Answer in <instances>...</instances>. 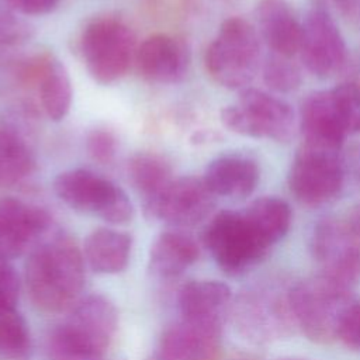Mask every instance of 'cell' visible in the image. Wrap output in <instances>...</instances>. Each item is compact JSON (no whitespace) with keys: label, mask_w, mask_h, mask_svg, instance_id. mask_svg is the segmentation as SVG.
<instances>
[{"label":"cell","mask_w":360,"mask_h":360,"mask_svg":"<svg viewBox=\"0 0 360 360\" xmlns=\"http://www.w3.org/2000/svg\"><path fill=\"white\" fill-rule=\"evenodd\" d=\"M25 283L39 309L60 312L69 308L84 285L83 256L77 245L62 233L38 243L25 263Z\"/></svg>","instance_id":"1"},{"label":"cell","mask_w":360,"mask_h":360,"mask_svg":"<svg viewBox=\"0 0 360 360\" xmlns=\"http://www.w3.org/2000/svg\"><path fill=\"white\" fill-rule=\"evenodd\" d=\"M118 323L114 304L103 295L80 301L48 336L49 360H97L110 346Z\"/></svg>","instance_id":"2"},{"label":"cell","mask_w":360,"mask_h":360,"mask_svg":"<svg viewBox=\"0 0 360 360\" xmlns=\"http://www.w3.org/2000/svg\"><path fill=\"white\" fill-rule=\"evenodd\" d=\"M259 62V32L242 17H231L221 24L204 56L208 75L231 90L246 89L257 73Z\"/></svg>","instance_id":"3"},{"label":"cell","mask_w":360,"mask_h":360,"mask_svg":"<svg viewBox=\"0 0 360 360\" xmlns=\"http://www.w3.org/2000/svg\"><path fill=\"white\" fill-rule=\"evenodd\" d=\"M80 53L89 75L101 84L120 80L135 60V35L120 18L98 17L80 37Z\"/></svg>","instance_id":"4"},{"label":"cell","mask_w":360,"mask_h":360,"mask_svg":"<svg viewBox=\"0 0 360 360\" xmlns=\"http://www.w3.org/2000/svg\"><path fill=\"white\" fill-rule=\"evenodd\" d=\"M60 201L77 212L96 215L121 225L134 218V205L127 193L111 180L87 169H69L53 180Z\"/></svg>","instance_id":"5"},{"label":"cell","mask_w":360,"mask_h":360,"mask_svg":"<svg viewBox=\"0 0 360 360\" xmlns=\"http://www.w3.org/2000/svg\"><path fill=\"white\" fill-rule=\"evenodd\" d=\"M290 314L308 339L328 343L338 339L342 314L352 294L339 290L318 274L295 283L287 292Z\"/></svg>","instance_id":"6"},{"label":"cell","mask_w":360,"mask_h":360,"mask_svg":"<svg viewBox=\"0 0 360 360\" xmlns=\"http://www.w3.org/2000/svg\"><path fill=\"white\" fill-rule=\"evenodd\" d=\"M221 121L235 134L284 142L292 134L294 111L284 100L246 87L236 103L221 110Z\"/></svg>","instance_id":"7"},{"label":"cell","mask_w":360,"mask_h":360,"mask_svg":"<svg viewBox=\"0 0 360 360\" xmlns=\"http://www.w3.org/2000/svg\"><path fill=\"white\" fill-rule=\"evenodd\" d=\"M202 239L215 263L231 276L259 264L270 250L253 232L242 211L224 210L215 214L205 226Z\"/></svg>","instance_id":"8"},{"label":"cell","mask_w":360,"mask_h":360,"mask_svg":"<svg viewBox=\"0 0 360 360\" xmlns=\"http://www.w3.org/2000/svg\"><path fill=\"white\" fill-rule=\"evenodd\" d=\"M311 253L319 264L318 276L352 294L360 283V238L346 221L323 218L314 226Z\"/></svg>","instance_id":"9"},{"label":"cell","mask_w":360,"mask_h":360,"mask_svg":"<svg viewBox=\"0 0 360 360\" xmlns=\"http://www.w3.org/2000/svg\"><path fill=\"white\" fill-rule=\"evenodd\" d=\"M340 150L301 145L288 172L291 194L305 205H321L335 198L343 186Z\"/></svg>","instance_id":"10"},{"label":"cell","mask_w":360,"mask_h":360,"mask_svg":"<svg viewBox=\"0 0 360 360\" xmlns=\"http://www.w3.org/2000/svg\"><path fill=\"white\" fill-rule=\"evenodd\" d=\"M301 25L298 53L305 68L322 79L339 73L347 62V46L322 0H314Z\"/></svg>","instance_id":"11"},{"label":"cell","mask_w":360,"mask_h":360,"mask_svg":"<svg viewBox=\"0 0 360 360\" xmlns=\"http://www.w3.org/2000/svg\"><path fill=\"white\" fill-rule=\"evenodd\" d=\"M215 195L202 179L186 176L173 179L149 204L143 205L148 217L177 226L201 222L214 208Z\"/></svg>","instance_id":"12"},{"label":"cell","mask_w":360,"mask_h":360,"mask_svg":"<svg viewBox=\"0 0 360 360\" xmlns=\"http://www.w3.org/2000/svg\"><path fill=\"white\" fill-rule=\"evenodd\" d=\"M49 224L45 210L14 197L0 198V262L21 256Z\"/></svg>","instance_id":"13"},{"label":"cell","mask_w":360,"mask_h":360,"mask_svg":"<svg viewBox=\"0 0 360 360\" xmlns=\"http://www.w3.org/2000/svg\"><path fill=\"white\" fill-rule=\"evenodd\" d=\"M221 345V321L181 319L167 328L153 360H211Z\"/></svg>","instance_id":"14"},{"label":"cell","mask_w":360,"mask_h":360,"mask_svg":"<svg viewBox=\"0 0 360 360\" xmlns=\"http://www.w3.org/2000/svg\"><path fill=\"white\" fill-rule=\"evenodd\" d=\"M135 62L143 79L159 84L177 83L187 73L190 51L173 35L155 34L136 49Z\"/></svg>","instance_id":"15"},{"label":"cell","mask_w":360,"mask_h":360,"mask_svg":"<svg viewBox=\"0 0 360 360\" xmlns=\"http://www.w3.org/2000/svg\"><path fill=\"white\" fill-rule=\"evenodd\" d=\"M300 128L304 145L340 150L347 132L340 120L332 89L312 91L302 100Z\"/></svg>","instance_id":"16"},{"label":"cell","mask_w":360,"mask_h":360,"mask_svg":"<svg viewBox=\"0 0 360 360\" xmlns=\"http://www.w3.org/2000/svg\"><path fill=\"white\" fill-rule=\"evenodd\" d=\"M259 34L271 53L292 58L301 42V21L287 0H260L256 6Z\"/></svg>","instance_id":"17"},{"label":"cell","mask_w":360,"mask_h":360,"mask_svg":"<svg viewBox=\"0 0 360 360\" xmlns=\"http://www.w3.org/2000/svg\"><path fill=\"white\" fill-rule=\"evenodd\" d=\"M256 160L243 153H226L210 162L204 183L214 195L243 198L253 193L259 183Z\"/></svg>","instance_id":"18"},{"label":"cell","mask_w":360,"mask_h":360,"mask_svg":"<svg viewBox=\"0 0 360 360\" xmlns=\"http://www.w3.org/2000/svg\"><path fill=\"white\" fill-rule=\"evenodd\" d=\"M39 101L42 110L52 121H62L72 105V82L65 65L52 55H45L34 60Z\"/></svg>","instance_id":"19"},{"label":"cell","mask_w":360,"mask_h":360,"mask_svg":"<svg viewBox=\"0 0 360 360\" xmlns=\"http://www.w3.org/2000/svg\"><path fill=\"white\" fill-rule=\"evenodd\" d=\"M197 259L198 246L188 235L166 231L150 246L149 269L158 277L172 278L181 274Z\"/></svg>","instance_id":"20"},{"label":"cell","mask_w":360,"mask_h":360,"mask_svg":"<svg viewBox=\"0 0 360 360\" xmlns=\"http://www.w3.org/2000/svg\"><path fill=\"white\" fill-rule=\"evenodd\" d=\"M231 300V288L218 280H194L184 284L179 294L183 319L219 321Z\"/></svg>","instance_id":"21"},{"label":"cell","mask_w":360,"mask_h":360,"mask_svg":"<svg viewBox=\"0 0 360 360\" xmlns=\"http://www.w3.org/2000/svg\"><path fill=\"white\" fill-rule=\"evenodd\" d=\"M131 235L111 228L94 229L84 242V255L97 273L115 274L122 271L131 256Z\"/></svg>","instance_id":"22"},{"label":"cell","mask_w":360,"mask_h":360,"mask_svg":"<svg viewBox=\"0 0 360 360\" xmlns=\"http://www.w3.org/2000/svg\"><path fill=\"white\" fill-rule=\"evenodd\" d=\"M242 212L253 232L267 248L281 240L291 226V208L287 201L278 197L256 198Z\"/></svg>","instance_id":"23"},{"label":"cell","mask_w":360,"mask_h":360,"mask_svg":"<svg viewBox=\"0 0 360 360\" xmlns=\"http://www.w3.org/2000/svg\"><path fill=\"white\" fill-rule=\"evenodd\" d=\"M128 176L142 195L143 205L153 201L174 179L170 165L150 152H138L128 160Z\"/></svg>","instance_id":"24"},{"label":"cell","mask_w":360,"mask_h":360,"mask_svg":"<svg viewBox=\"0 0 360 360\" xmlns=\"http://www.w3.org/2000/svg\"><path fill=\"white\" fill-rule=\"evenodd\" d=\"M34 166L25 141L13 128L0 124V188L20 183L32 173Z\"/></svg>","instance_id":"25"},{"label":"cell","mask_w":360,"mask_h":360,"mask_svg":"<svg viewBox=\"0 0 360 360\" xmlns=\"http://www.w3.org/2000/svg\"><path fill=\"white\" fill-rule=\"evenodd\" d=\"M31 336L25 319L17 312L0 314V360H27Z\"/></svg>","instance_id":"26"},{"label":"cell","mask_w":360,"mask_h":360,"mask_svg":"<svg viewBox=\"0 0 360 360\" xmlns=\"http://www.w3.org/2000/svg\"><path fill=\"white\" fill-rule=\"evenodd\" d=\"M263 80L269 89L277 93H290L300 87L302 77L291 58L271 53L263 63Z\"/></svg>","instance_id":"27"},{"label":"cell","mask_w":360,"mask_h":360,"mask_svg":"<svg viewBox=\"0 0 360 360\" xmlns=\"http://www.w3.org/2000/svg\"><path fill=\"white\" fill-rule=\"evenodd\" d=\"M332 94L347 135L360 134V84L340 83L332 89Z\"/></svg>","instance_id":"28"},{"label":"cell","mask_w":360,"mask_h":360,"mask_svg":"<svg viewBox=\"0 0 360 360\" xmlns=\"http://www.w3.org/2000/svg\"><path fill=\"white\" fill-rule=\"evenodd\" d=\"M86 149L90 158L101 165H108L117 153V139L108 129L96 128L86 138Z\"/></svg>","instance_id":"29"},{"label":"cell","mask_w":360,"mask_h":360,"mask_svg":"<svg viewBox=\"0 0 360 360\" xmlns=\"http://www.w3.org/2000/svg\"><path fill=\"white\" fill-rule=\"evenodd\" d=\"M338 339L345 346L360 350V298H352L345 308L338 328Z\"/></svg>","instance_id":"30"},{"label":"cell","mask_w":360,"mask_h":360,"mask_svg":"<svg viewBox=\"0 0 360 360\" xmlns=\"http://www.w3.org/2000/svg\"><path fill=\"white\" fill-rule=\"evenodd\" d=\"M18 294V274L7 262H0V314L15 311Z\"/></svg>","instance_id":"31"},{"label":"cell","mask_w":360,"mask_h":360,"mask_svg":"<svg viewBox=\"0 0 360 360\" xmlns=\"http://www.w3.org/2000/svg\"><path fill=\"white\" fill-rule=\"evenodd\" d=\"M10 7L25 15H44L55 10L60 0H7Z\"/></svg>","instance_id":"32"},{"label":"cell","mask_w":360,"mask_h":360,"mask_svg":"<svg viewBox=\"0 0 360 360\" xmlns=\"http://www.w3.org/2000/svg\"><path fill=\"white\" fill-rule=\"evenodd\" d=\"M339 13L360 28V0H332Z\"/></svg>","instance_id":"33"},{"label":"cell","mask_w":360,"mask_h":360,"mask_svg":"<svg viewBox=\"0 0 360 360\" xmlns=\"http://www.w3.org/2000/svg\"><path fill=\"white\" fill-rule=\"evenodd\" d=\"M346 224L350 228V231L360 238V204H357L350 211V214H349V217L346 219Z\"/></svg>","instance_id":"34"},{"label":"cell","mask_w":360,"mask_h":360,"mask_svg":"<svg viewBox=\"0 0 360 360\" xmlns=\"http://www.w3.org/2000/svg\"><path fill=\"white\" fill-rule=\"evenodd\" d=\"M280 360H301V359H280Z\"/></svg>","instance_id":"35"}]
</instances>
